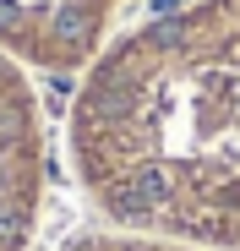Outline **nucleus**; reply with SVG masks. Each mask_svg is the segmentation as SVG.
<instances>
[{
    "label": "nucleus",
    "instance_id": "f257e3e1",
    "mask_svg": "<svg viewBox=\"0 0 240 251\" xmlns=\"http://www.w3.org/2000/svg\"><path fill=\"white\" fill-rule=\"evenodd\" d=\"M71 137L115 224L240 251V0H191L120 38Z\"/></svg>",
    "mask_w": 240,
    "mask_h": 251
},
{
    "label": "nucleus",
    "instance_id": "f03ea898",
    "mask_svg": "<svg viewBox=\"0 0 240 251\" xmlns=\"http://www.w3.org/2000/svg\"><path fill=\"white\" fill-rule=\"evenodd\" d=\"M66 251H202V246H186V240H169V235H88Z\"/></svg>",
    "mask_w": 240,
    "mask_h": 251
}]
</instances>
